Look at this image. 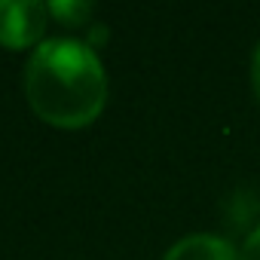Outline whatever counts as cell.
Returning <instances> with one entry per match:
<instances>
[{
	"label": "cell",
	"instance_id": "6da1fadb",
	"mask_svg": "<svg viewBox=\"0 0 260 260\" xmlns=\"http://www.w3.org/2000/svg\"><path fill=\"white\" fill-rule=\"evenodd\" d=\"M25 95L34 113L61 128L89 125L107 101V77L92 43L43 40L25 64Z\"/></svg>",
	"mask_w": 260,
	"mask_h": 260
},
{
	"label": "cell",
	"instance_id": "7a4b0ae2",
	"mask_svg": "<svg viewBox=\"0 0 260 260\" xmlns=\"http://www.w3.org/2000/svg\"><path fill=\"white\" fill-rule=\"evenodd\" d=\"M46 13L40 0H0V43L22 49L40 40L46 28Z\"/></svg>",
	"mask_w": 260,
	"mask_h": 260
},
{
	"label": "cell",
	"instance_id": "3957f363",
	"mask_svg": "<svg viewBox=\"0 0 260 260\" xmlns=\"http://www.w3.org/2000/svg\"><path fill=\"white\" fill-rule=\"evenodd\" d=\"M162 260H239V254L233 251V245L220 236L211 233H193L178 239Z\"/></svg>",
	"mask_w": 260,
	"mask_h": 260
},
{
	"label": "cell",
	"instance_id": "277c9868",
	"mask_svg": "<svg viewBox=\"0 0 260 260\" xmlns=\"http://www.w3.org/2000/svg\"><path fill=\"white\" fill-rule=\"evenodd\" d=\"M49 13L58 16V19L68 22V25H80L83 19L92 16V4H80V0H52V4H49Z\"/></svg>",
	"mask_w": 260,
	"mask_h": 260
},
{
	"label": "cell",
	"instance_id": "5b68a950",
	"mask_svg": "<svg viewBox=\"0 0 260 260\" xmlns=\"http://www.w3.org/2000/svg\"><path fill=\"white\" fill-rule=\"evenodd\" d=\"M239 260H260V223L248 233V239H245V245H242Z\"/></svg>",
	"mask_w": 260,
	"mask_h": 260
},
{
	"label": "cell",
	"instance_id": "8992f818",
	"mask_svg": "<svg viewBox=\"0 0 260 260\" xmlns=\"http://www.w3.org/2000/svg\"><path fill=\"white\" fill-rule=\"evenodd\" d=\"M251 86H254V95L260 98V46L254 49V58H251Z\"/></svg>",
	"mask_w": 260,
	"mask_h": 260
}]
</instances>
